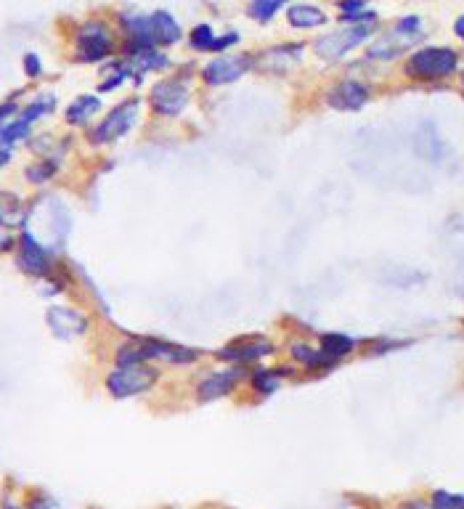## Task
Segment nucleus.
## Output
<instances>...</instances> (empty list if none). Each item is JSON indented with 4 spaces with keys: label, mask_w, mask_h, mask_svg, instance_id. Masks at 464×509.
Masks as SVG:
<instances>
[{
    "label": "nucleus",
    "mask_w": 464,
    "mask_h": 509,
    "mask_svg": "<svg viewBox=\"0 0 464 509\" xmlns=\"http://www.w3.org/2000/svg\"><path fill=\"white\" fill-rule=\"evenodd\" d=\"M456 64L459 61L451 48H422L409 59L406 75L417 80H438V77H449L456 69Z\"/></svg>",
    "instance_id": "obj_1"
},
{
    "label": "nucleus",
    "mask_w": 464,
    "mask_h": 509,
    "mask_svg": "<svg viewBox=\"0 0 464 509\" xmlns=\"http://www.w3.org/2000/svg\"><path fill=\"white\" fill-rule=\"evenodd\" d=\"M377 27V16L369 19V21H361V24H353V27H345L340 32H332L327 37H321L316 43V53L324 61H337L343 59L347 51L359 48V43H363Z\"/></svg>",
    "instance_id": "obj_2"
},
{
    "label": "nucleus",
    "mask_w": 464,
    "mask_h": 509,
    "mask_svg": "<svg viewBox=\"0 0 464 509\" xmlns=\"http://www.w3.org/2000/svg\"><path fill=\"white\" fill-rule=\"evenodd\" d=\"M157 379V372L149 366H117L112 374L106 377V388L114 398H130L144 390H149Z\"/></svg>",
    "instance_id": "obj_3"
},
{
    "label": "nucleus",
    "mask_w": 464,
    "mask_h": 509,
    "mask_svg": "<svg viewBox=\"0 0 464 509\" xmlns=\"http://www.w3.org/2000/svg\"><path fill=\"white\" fill-rule=\"evenodd\" d=\"M138 109H141V101H138V98H130V101L120 104L117 109H112V112L104 117V122L96 125V128L90 130V141H93V144H109V141L125 135L130 128H133L135 117H138Z\"/></svg>",
    "instance_id": "obj_4"
},
{
    "label": "nucleus",
    "mask_w": 464,
    "mask_h": 509,
    "mask_svg": "<svg viewBox=\"0 0 464 509\" xmlns=\"http://www.w3.org/2000/svg\"><path fill=\"white\" fill-rule=\"evenodd\" d=\"M112 48H114V40H112V32L106 30L104 24L88 21L80 30V37H77V59L98 61L104 59V56H109Z\"/></svg>",
    "instance_id": "obj_5"
},
{
    "label": "nucleus",
    "mask_w": 464,
    "mask_h": 509,
    "mask_svg": "<svg viewBox=\"0 0 464 509\" xmlns=\"http://www.w3.org/2000/svg\"><path fill=\"white\" fill-rule=\"evenodd\" d=\"M151 106L157 114L165 117H175L189 106V88L178 83V80H167V83H157L151 88Z\"/></svg>",
    "instance_id": "obj_6"
},
{
    "label": "nucleus",
    "mask_w": 464,
    "mask_h": 509,
    "mask_svg": "<svg viewBox=\"0 0 464 509\" xmlns=\"http://www.w3.org/2000/svg\"><path fill=\"white\" fill-rule=\"evenodd\" d=\"M19 266L32 276H48L51 270V254L40 241L32 236V231L22 234L19 241Z\"/></svg>",
    "instance_id": "obj_7"
},
{
    "label": "nucleus",
    "mask_w": 464,
    "mask_h": 509,
    "mask_svg": "<svg viewBox=\"0 0 464 509\" xmlns=\"http://www.w3.org/2000/svg\"><path fill=\"white\" fill-rule=\"evenodd\" d=\"M366 101H369V88H366L363 83H356V80L337 83V85L327 93V104H329L332 109H340V112H359Z\"/></svg>",
    "instance_id": "obj_8"
},
{
    "label": "nucleus",
    "mask_w": 464,
    "mask_h": 509,
    "mask_svg": "<svg viewBox=\"0 0 464 509\" xmlns=\"http://www.w3.org/2000/svg\"><path fill=\"white\" fill-rule=\"evenodd\" d=\"M247 69H250V59L247 56H228V59L221 56V59L210 61L202 75H205V80L210 85H228V83L239 80Z\"/></svg>",
    "instance_id": "obj_9"
},
{
    "label": "nucleus",
    "mask_w": 464,
    "mask_h": 509,
    "mask_svg": "<svg viewBox=\"0 0 464 509\" xmlns=\"http://www.w3.org/2000/svg\"><path fill=\"white\" fill-rule=\"evenodd\" d=\"M239 379H241V372H239V369H225V372H215V374L205 377V379L199 382L196 398H199L202 404L218 401V398H223V395H228L231 390L237 388V382H239Z\"/></svg>",
    "instance_id": "obj_10"
},
{
    "label": "nucleus",
    "mask_w": 464,
    "mask_h": 509,
    "mask_svg": "<svg viewBox=\"0 0 464 509\" xmlns=\"http://www.w3.org/2000/svg\"><path fill=\"white\" fill-rule=\"evenodd\" d=\"M422 32H404L401 27H395L393 32H388L382 40H377L372 48H369V56L372 59H395V56H401L409 45H414L420 40Z\"/></svg>",
    "instance_id": "obj_11"
},
{
    "label": "nucleus",
    "mask_w": 464,
    "mask_h": 509,
    "mask_svg": "<svg viewBox=\"0 0 464 509\" xmlns=\"http://www.w3.org/2000/svg\"><path fill=\"white\" fill-rule=\"evenodd\" d=\"M48 327L53 329L56 337L69 340V337H77V334L88 329V321H85V316H80L72 308H59L56 305V308L48 311Z\"/></svg>",
    "instance_id": "obj_12"
},
{
    "label": "nucleus",
    "mask_w": 464,
    "mask_h": 509,
    "mask_svg": "<svg viewBox=\"0 0 464 509\" xmlns=\"http://www.w3.org/2000/svg\"><path fill=\"white\" fill-rule=\"evenodd\" d=\"M270 350H273V345L260 340V337H255V340H237V343L225 345L218 356L223 361L239 363V361H252V359H260V356H268Z\"/></svg>",
    "instance_id": "obj_13"
},
{
    "label": "nucleus",
    "mask_w": 464,
    "mask_h": 509,
    "mask_svg": "<svg viewBox=\"0 0 464 509\" xmlns=\"http://www.w3.org/2000/svg\"><path fill=\"white\" fill-rule=\"evenodd\" d=\"M149 347V359L170 361V363H194L199 359V353L191 347H183V345H173L167 340H146Z\"/></svg>",
    "instance_id": "obj_14"
},
{
    "label": "nucleus",
    "mask_w": 464,
    "mask_h": 509,
    "mask_svg": "<svg viewBox=\"0 0 464 509\" xmlns=\"http://www.w3.org/2000/svg\"><path fill=\"white\" fill-rule=\"evenodd\" d=\"M300 56H302V45H276L260 56V67L270 72H284L298 64Z\"/></svg>",
    "instance_id": "obj_15"
},
{
    "label": "nucleus",
    "mask_w": 464,
    "mask_h": 509,
    "mask_svg": "<svg viewBox=\"0 0 464 509\" xmlns=\"http://www.w3.org/2000/svg\"><path fill=\"white\" fill-rule=\"evenodd\" d=\"M151 32H154V40L157 45H173L180 40V27L178 21L167 11H157L151 14Z\"/></svg>",
    "instance_id": "obj_16"
},
{
    "label": "nucleus",
    "mask_w": 464,
    "mask_h": 509,
    "mask_svg": "<svg viewBox=\"0 0 464 509\" xmlns=\"http://www.w3.org/2000/svg\"><path fill=\"white\" fill-rule=\"evenodd\" d=\"M286 16H289V24L298 30H311V27H318L327 21V14L316 6H292Z\"/></svg>",
    "instance_id": "obj_17"
},
{
    "label": "nucleus",
    "mask_w": 464,
    "mask_h": 509,
    "mask_svg": "<svg viewBox=\"0 0 464 509\" xmlns=\"http://www.w3.org/2000/svg\"><path fill=\"white\" fill-rule=\"evenodd\" d=\"M114 361H117V366H141L144 361H151L146 340H130V343H125L117 350V359Z\"/></svg>",
    "instance_id": "obj_18"
},
{
    "label": "nucleus",
    "mask_w": 464,
    "mask_h": 509,
    "mask_svg": "<svg viewBox=\"0 0 464 509\" xmlns=\"http://www.w3.org/2000/svg\"><path fill=\"white\" fill-rule=\"evenodd\" d=\"M292 356L298 361H302L308 369H329V366L337 363V359H332L329 353H324V350L316 353L313 347H308V345H295L292 347Z\"/></svg>",
    "instance_id": "obj_19"
},
{
    "label": "nucleus",
    "mask_w": 464,
    "mask_h": 509,
    "mask_svg": "<svg viewBox=\"0 0 464 509\" xmlns=\"http://www.w3.org/2000/svg\"><path fill=\"white\" fill-rule=\"evenodd\" d=\"M321 350L329 353L332 359H343L347 353L356 350V340L353 337H345V334H321Z\"/></svg>",
    "instance_id": "obj_20"
},
{
    "label": "nucleus",
    "mask_w": 464,
    "mask_h": 509,
    "mask_svg": "<svg viewBox=\"0 0 464 509\" xmlns=\"http://www.w3.org/2000/svg\"><path fill=\"white\" fill-rule=\"evenodd\" d=\"M98 98L96 96H83V98H77L75 104L67 109V120L72 122V125H80V122H85L93 114V112H98Z\"/></svg>",
    "instance_id": "obj_21"
},
{
    "label": "nucleus",
    "mask_w": 464,
    "mask_h": 509,
    "mask_svg": "<svg viewBox=\"0 0 464 509\" xmlns=\"http://www.w3.org/2000/svg\"><path fill=\"white\" fill-rule=\"evenodd\" d=\"M286 0H252V6H250V14L255 19H260V21H268L270 16L276 14L282 6H284Z\"/></svg>",
    "instance_id": "obj_22"
},
{
    "label": "nucleus",
    "mask_w": 464,
    "mask_h": 509,
    "mask_svg": "<svg viewBox=\"0 0 464 509\" xmlns=\"http://www.w3.org/2000/svg\"><path fill=\"white\" fill-rule=\"evenodd\" d=\"M252 388L257 392H263V395H268L273 390L279 388V374L276 372H268V369H260V372H255L252 377Z\"/></svg>",
    "instance_id": "obj_23"
},
{
    "label": "nucleus",
    "mask_w": 464,
    "mask_h": 509,
    "mask_svg": "<svg viewBox=\"0 0 464 509\" xmlns=\"http://www.w3.org/2000/svg\"><path fill=\"white\" fill-rule=\"evenodd\" d=\"M191 45H194L196 51H212V45H215V32H212L210 24H199L191 30Z\"/></svg>",
    "instance_id": "obj_24"
},
{
    "label": "nucleus",
    "mask_w": 464,
    "mask_h": 509,
    "mask_svg": "<svg viewBox=\"0 0 464 509\" xmlns=\"http://www.w3.org/2000/svg\"><path fill=\"white\" fill-rule=\"evenodd\" d=\"M433 509H464V496L449 494V491H435Z\"/></svg>",
    "instance_id": "obj_25"
},
{
    "label": "nucleus",
    "mask_w": 464,
    "mask_h": 509,
    "mask_svg": "<svg viewBox=\"0 0 464 509\" xmlns=\"http://www.w3.org/2000/svg\"><path fill=\"white\" fill-rule=\"evenodd\" d=\"M56 167H59L56 159H51V162H40V165L30 167L27 178H30L32 183H45L48 178H53V175H56Z\"/></svg>",
    "instance_id": "obj_26"
},
{
    "label": "nucleus",
    "mask_w": 464,
    "mask_h": 509,
    "mask_svg": "<svg viewBox=\"0 0 464 509\" xmlns=\"http://www.w3.org/2000/svg\"><path fill=\"white\" fill-rule=\"evenodd\" d=\"M361 8H363V0H340V11H343V16L359 14Z\"/></svg>",
    "instance_id": "obj_27"
},
{
    "label": "nucleus",
    "mask_w": 464,
    "mask_h": 509,
    "mask_svg": "<svg viewBox=\"0 0 464 509\" xmlns=\"http://www.w3.org/2000/svg\"><path fill=\"white\" fill-rule=\"evenodd\" d=\"M24 69H27V75L30 77H37L40 75V59H37L35 53H27V56H24Z\"/></svg>",
    "instance_id": "obj_28"
},
{
    "label": "nucleus",
    "mask_w": 464,
    "mask_h": 509,
    "mask_svg": "<svg viewBox=\"0 0 464 509\" xmlns=\"http://www.w3.org/2000/svg\"><path fill=\"white\" fill-rule=\"evenodd\" d=\"M11 247H14V236L0 225V252H8Z\"/></svg>",
    "instance_id": "obj_29"
},
{
    "label": "nucleus",
    "mask_w": 464,
    "mask_h": 509,
    "mask_svg": "<svg viewBox=\"0 0 464 509\" xmlns=\"http://www.w3.org/2000/svg\"><path fill=\"white\" fill-rule=\"evenodd\" d=\"M231 43H237V35H234V32H231V35H223V37H218L215 45H212V51H223V48H228Z\"/></svg>",
    "instance_id": "obj_30"
},
{
    "label": "nucleus",
    "mask_w": 464,
    "mask_h": 509,
    "mask_svg": "<svg viewBox=\"0 0 464 509\" xmlns=\"http://www.w3.org/2000/svg\"><path fill=\"white\" fill-rule=\"evenodd\" d=\"M14 112H16V104H3L0 106V120L8 117V114H14Z\"/></svg>",
    "instance_id": "obj_31"
},
{
    "label": "nucleus",
    "mask_w": 464,
    "mask_h": 509,
    "mask_svg": "<svg viewBox=\"0 0 464 509\" xmlns=\"http://www.w3.org/2000/svg\"><path fill=\"white\" fill-rule=\"evenodd\" d=\"M454 32H456V35H459V37L464 40V16H459V19L454 21Z\"/></svg>",
    "instance_id": "obj_32"
},
{
    "label": "nucleus",
    "mask_w": 464,
    "mask_h": 509,
    "mask_svg": "<svg viewBox=\"0 0 464 509\" xmlns=\"http://www.w3.org/2000/svg\"><path fill=\"white\" fill-rule=\"evenodd\" d=\"M8 159H11V154H8V151H6V149H0V167L6 165Z\"/></svg>",
    "instance_id": "obj_33"
},
{
    "label": "nucleus",
    "mask_w": 464,
    "mask_h": 509,
    "mask_svg": "<svg viewBox=\"0 0 464 509\" xmlns=\"http://www.w3.org/2000/svg\"><path fill=\"white\" fill-rule=\"evenodd\" d=\"M406 509H427V507H420V504H414V507H406ZM433 509V507H430Z\"/></svg>",
    "instance_id": "obj_34"
}]
</instances>
